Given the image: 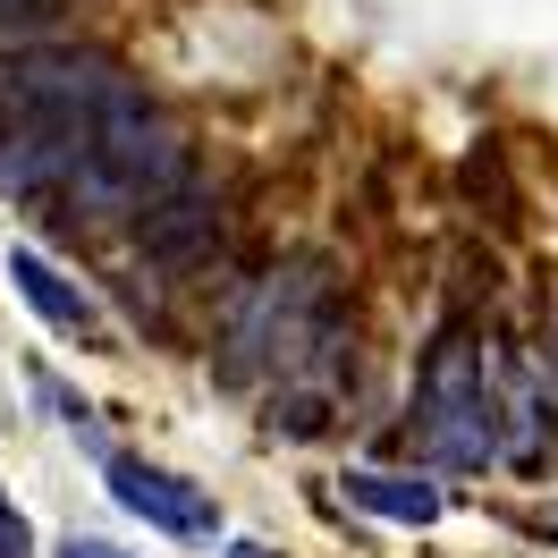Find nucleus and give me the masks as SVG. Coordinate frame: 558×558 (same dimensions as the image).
Listing matches in <instances>:
<instances>
[{"label":"nucleus","mask_w":558,"mask_h":558,"mask_svg":"<svg viewBox=\"0 0 558 558\" xmlns=\"http://www.w3.org/2000/svg\"><path fill=\"white\" fill-rule=\"evenodd\" d=\"M178 178H186V144H178V128L144 102V94H119V102L102 110L94 144H85V161L69 170L60 204L85 211V220H128V211L170 204Z\"/></svg>","instance_id":"f257e3e1"},{"label":"nucleus","mask_w":558,"mask_h":558,"mask_svg":"<svg viewBox=\"0 0 558 558\" xmlns=\"http://www.w3.org/2000/svg\"><path fill=\"white\" fill-rule=\"evenodd\" d=\"M415 449L440 474H483L499 457V355L474 330H440L415 364Z\"/></svg>","instance_id":"f03ea898"},{"label":"nucleus","mask_w":558,"mask_h":558,"mask_svg":"<svg viewBox=\"0 0 558 558\" xmlns=\"http://www.w3.org/2000/svg\"><path fill=\"white\" fill-rule=\"evenodd\" d=\"M322 355H339V288H330L322 263H288V271H271L238 305L220 373L229 381H254V373L296 381V373H314Z\"/></svg>","instance_id":"7ed1b4c3"},{"label":"nucleus","mask_w":558,"mask_h":558,"mask_svg":"<svg viewBox=\"0 0 558 558\" xmlns=\"http://www.w3.org/2000/svg\"><path fill=\"white\" fill-rule=\"evenodd\" d=\"M110 499H119L128 517H144L153 533H178V542H211V533H220L211 490L170 474V465H144V457H110Z\"/></svg>","instance_id":"20e7f679"},{"label":"nucleus","mask_w":558,"mask_h":558,"mask_svg":"<svg viewBox=\"0 0 558 558\" xmlns=\"http://www.w3.org/2000/svg\"><path fill=\"white\" fill-rule=\"evenodd\" d=\"M558 449V415H550V381L533 364H499V457L517 474H542Z\"/></svg>","instance_id":"39448f33"},{"label":"nucleus","mask_w":558,"mask_h":558,"mask_svg":"<svg viewBox=\"0 0 558 558\" xmlns=\"http://www.w3.org/2000/svg\"><path fill=\"white\" fill-rule=\"evenodd\" d=\"M9 288H17V296H26V305L51 322V330H69V339H94V330H102L94 296H85V288H76L60 263H43L35 245H9Z\"/></svg>","instance_id":"423d86ee"},{"label":"nucleus","mask_w":558,"mask_h":558,"mask_svg":"<svg viewBox=\"0 0 558 558\" xmlns=\"http://www.w3.org/2000/svg\"><path fill=\"white\" fill-rule=\"evenodd\" d=\"M348 499L355 508H373V517L389 524H432L449 499H440V483H415V474H381V465H355L348 474Z\"/></svg>","instance_id":"0eeeda50"},{"label":"nucleus","mask_w":558,"mask_h":558,"mask_svg":"<svg viewBox=\"0 0 558 558\" xmlns=\"http://www.w3.org/2000/svg\"><path fill=\"white\" fill-rule=\"evenodd\" d=\"M51 26H60V0H0V51L51 35Z\"/></svg>","instance_id":"6e6552de"},{"label":"nucleus","mask_w":558,"mask_h":558,"mask_svg":"<svg viewBox=\"0 0 558 558\" xmlns=\"http://www.w3.org/2000/svg\"><path fill=\"white\" fill-rule=\"evenodd\" d=\"M0 558H35V533H26V517L9 508V490H0Z\"/></svg>","instance_id":"1a4fd4ad"},{"label":"nucleus","mask_w":558,"mask_h":558,"mask_svg":"<svg viewBox=\"0 0 558 558\" xmlns=\"http://www.w3.org/2000/svg\"><path fill=\"white\" fill-rule=\"evenodd\" d=\"M60 558H136V550H119V542H94V533H76V542H60Z\"/></svg>","instance_id":"9d476101"},{"label":"nucleus","mask_w":558,"mask_h":558,"mask_svg":"<svg viewBox=\"0 0 558 558\" xmlns=\"http://www.w3.org/2000/svg\"><path fill=\"white\" fill-rule=\"evenodd\" d=\"M220 558H279V550H271V542H229Z\"/></svg>","instance_id":"9b49d317"},{"label":"nucleus","mask_w":558,"mask_h":558,"mask_svg":"<svg viewBox=\"0 0 558 558\" xmlns=\"http://www.w3.org/2000/svg\"><path fill=\"white\" fill-rule=\"evenodd\" d=\"M550 524H558V517H550Z\"/></svg>","instance_id":"f8f14e48"}]
</instances>
